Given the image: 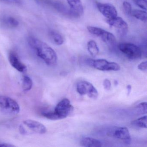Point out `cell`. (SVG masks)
<instances>
[{"mask_svg": "<svg viewBox=\"0 0 147 147\" xmlns=\"http://www.w3.org/2000/svg\"><path fill=\"white\" fill-rule=\"evenodd\" d=\"M9 60L11 65L19 72L24 73L27 70V67L13 52H11L9 54Z\"/></svg>", "mask_w": 147, "mask_h": 147, "instance_id": "cell-12", "label": "cell"}, {"mask_svg": "<svg viewBox=\"0 0 147 147\" xmlns=\"http://www.w3.org/2000/svg\"><path fill=\"white\" fill-rule=\"evenodd\" d=\"M96 6L100 12L107 19H111L117 17V9L111 4L97 2Z\"/></svg>", "mask_w": 147, "mask_h": 147, "instance_id": "cell-10", "label": "cell"}, {"mask_svg": "<svg viewBox=\"0 0 147 147\" xmlns=\"http://www.w3.org/2000/svg\"><path fill=\"white\" fill-rule=\"evenodd\" d=\"M47 130V128L43 124L31 119L24 120L19 127L20 132L24 135H28L29 133L44 134Z\"/></svg>", "mask_w": 147, "mask_h": 147, "instance_id": "cell-3", "label": "cell"}, {"mask_svg": "<svg viewBox=\"0 0 147 147\" xmlns=\"http://www.w3.org/2000/svg\"><path fill=\"white\" fill-rule=\"evenodd\" d=\"M110 134L113 137L123 140L126 143H130V135L129 130L126 127H117L113 129Z\"/></svg>", "mask_w": 147, "mask_h": 147, "instance_id": "cell-11", "label": "cell"}, {"mask_svg": "<svg viewBox=\"0 0 147 147\" xmlns=\"http://www.w3.org/2000/svg\"><path fill=\"white\" fill-rule=\"evenodd\" d=\"M30 46L36 51L37 55L47 65L54 66L57 62V57L55 51L44 42L33 37L28 39Z\"/></svg>", "mask_w": 147, "mask_h": 147, "instance_id": "cell-1", "label": "cell"}, {"mask_svg": "<svg viewBox=\"0 0 147 147\" xmlns=\"http://www.w3.org/2000/svg\"><path fill=\"white\" fill-rule=\"evenodd\" d=\"M147 116L141 117L131 122V124L141 128H147Z\"/></svg>", "mask_w": 147, "mask_h": 147, "instance_id": "cell-20", "label": "cell"}, {"mask_svg": "<svg viewBox=\"0 0 147 147\" xmlns=\"http://www.w3.org/2000/svg\"><path fill=\"white\" fill-rule=\"evenodd\" d=\"M3 21L5 25L10 28H16L18 27L19 24L18 20L11 17L5 18Z\"/></svg>", "mask_w": 147, "mask_h": 147, "instance_id": "cell-19", "label": "cell"}, {"mask_svg": "<svg viewBox=\"0 0 147 147\" xmlns=\"http://www.w3.org/2000/svg\"><path fill=\"white\" fill-rule=\"evenodd\" d=\"M127 92H128V94L129 95L131 91V87L130 85H128L127 86Z\"/></svg>", "mask_w": 147, "mask_h": 147, "instance_id": "cell-28", "label": "cell"}, {"mask_svg": "<svg viewBox=\"0 0 147 147\" xmlns=\"http://www.w3.org/2000/svg\"><path fill=\"white\" fill-rule=\"evenodd\" d=\"M87 29L91 34L100 38L107 45L113 46L116 44L117 40L112 33L101 28L94 26H88Z\"/></svg>", "mask_w": 147, "mask_h": 147, "instance_id": "cell-5", "label": "cell"}, {"mask_svg": "<svg viewBox=\"0 0 147 147\" xmlns=\"http://www.w3.org/2000/svg\"><path fill=\"white\" fill-rule=\"evenodd\" d=\"M103 86L106 90H109L111 86V82L108 79H105L103 82Z\"/></svg>", "mask_w": 147, "mask_h": 147, "instance_id": "cell-25", "label": "cell"}, {"mask_svg": "<svg viewBox=\"0 0 147 147\" xmlns=\"http://www.w3.org/2000/svg\"><path fill=\"white\" fill-rule=\"evenodd\" d=\"M123 6L124 11L125 13L127 15H131L132 8L131 4L127 1H124Z\"/></svg>", "mask_w": 147, "mask_h": 147, "instance_id": "cell-22", "label": "cell"}, {"mask_svg": "<svg viewBox=\"0 0 147 147\" xmlns=\"http://www.w3.org/2000/svg\"><path fill=\"white\" fill-rule=\"evenodd\" d=\"M107 22L109 25L115 28L121 36H124L127 34L128 30V24L120 17H117L111 19H107Z\"/></svg>", "mask_w": 147, "mask_h": 147, "instance_id": "cell-9", "label": "cell"}, {"mask_svg": "<svg viewBox=\"0 0 147 147\" xmlns=\"http://www.w3.org/2000/svg\"><path fill=\"white\" fill-rule=\"evenodd\" d=\"M49 36L52 42L57 45H61L64 42L63 36L58 32L51 30L50 32Z\"/></svg>", "mask_w": 147, "mask_h": 147, "instance_id": "cell-15", "label": "cell"}, {"mask_svg": "<svg viewBox=\"0 0 147 147\" xmlns=\"http://www.w3.org/2000/svg\"><path fill=\"white\" fill-rule=\"evenodd\" d=\"M87 49L90 55L93 57L98 55L99 52L98 45L96 42L94 40H90L88 42Z\"/></svg>", "mask_w": 147, "mask_h": 147, "instance_id": "cell-16", "label": "cell"}, {"mask_svg": "<svg viewBox=\"0 0 147 147\" xmlns=\"http://www.w3.org/2000/svg\"><path fill=\"white\" fill-rule=\"evenodd\" d=\"M14 145L4 143H0V147H14Z\"/></svg>", "mask_w": 147, "mask_h": 147, "instance_id": "cell-27", "label": "cell"}, {"mask_svg": "<svg viewBox=\"0 0 147 147\" xmlns=\"http://www.w3.org/2000/svg\"><path fill=\"white\" fill-rule=\"evenodd\" d=\"M93 67L101 71H118L120 67L118 63L115 62H109L105 59H97L92 62Z\"/></svg>", "mask_w": 147, "mask_h": 147, "instance_id": "cell-8", "label": "cell"}, {"mask_svg": "<svg viewBox=\"0 0 147 147\" xmlns=\"http://www.w3.org/2000/svg\"><path fill=\"white\" fill-rule=\"evenodd\" d=\"M73 13L81 16L84 13V9L81 0H67Z\"/></svg>", "mask_w": 147, "mask_h": 147, "instance_id": "cell-13", "label": "cell"}, {"mask_svg": "<svg viewBox=\"0 0 147 147\" xmlns=\"http://www.w3.org/2000/svg\"><path fill=\"white\" fill-rule=\"evenodd\" d=\"M76 90L81 95H87L92 99H96L98 96V93L95 87L88 82L82 81L77 83Z\"/></svg>", "mask_w": 147, "mask_h": 147, "instance_id": "cell-7", "label": "cell"}, {"mask_svg": "<svg viewBox=\"0 0 147 147\" xmlns=\"http://www.w3.org/2000/svg\"><path fill=\"white\" fill-rule=\"evenodd\" d=\"M74 107L69 100L64 98L57 105L53 111L45 112L42 113L44 117L51 120L63 119L70 115L74 111Z\"/></svg>", "mask_w": 147, "mask_h": 147, "instance_id": "cell-2", "label": "cell"}, {"mask_svg": "<svg viewBox=\"0 0 147 147\" xmlns=\"http://www.w3.org/2000/svg\"><path fill=\"white\" fill-rule=\"evenodd\" d=\"M136 5L143 10H147V0H133Z\"/></svg>", "mask_w": 147, "mask_h": 147, "instance_id": "cell-23", "label": "cell"}, {"mask_svg": "<svg viewBox=\"0 0 147 147\" xmlns=\"http://www.w3.org/2000/svg\"><path fill=\"white\" fill-rule=\"evenodd\" d=\"M147 104L146 102H143L138 105L136 110L139 114L147 113Z\"/></svg>", "mask_w": 147, "mask_h": 147, "instance_id": "cell-21", "label": "cell"}, {"mask_svg": "<svg viewBox=\"0 0 147 147\" xmlns=\"http://www.w3.org/2000/svg\"><path fill=\"white\" fill-rule=\"evenodd\" d=\"M33 82L29 76H24L22 80V88L25 92L30 91L32 88Z\"/></svg>", "mask_w": 147, "mask_h": 147, "instance_id": "cell-18", "label": "cell"}, {"mask_svg": "<svg viewBox=\"0 0 147 147\" xmlns=\"http://www.w3.org/2000/svg\"><path fill=\"white\" fill-rule=\"evenodd\" d=\"M0 110L5 114L14 115L20 112V107L13 99L7 96H0Z\"/></svg>", "mask_w": 147, "mask_h": 147, "instance_id": "cell-4", "label": "cell"}, {"mask_svg": "<svg viewBox=\"0 0 147 147\" xmlns=\"http://www.w3.org/2000/svg\"><path fill=\"white\" fill-rule=\"evenodd\" d=\"M82 146L86 147H100L102 143L98 139L91 137H84L80 140Z\"/></svg>", "mask_w": 147, "mask_h": 147, "instance_id": "cell-14", "label": "cell"}, {"mask_svg": "<svg viewBox=\"0 0 147 147\" xmlns=\"http://www.w3.org/2000/svg\"><path fill=\"white\" fill-rule=\"evenodd\" d=\"M131 15L134 18L142 22H146L147 20V13L145 11L135 9L131 11Z\"/></svg>", "mask_w": 147, "mask_h": 147, "instance_id": "cell-17", "label": "cell"}, {"mask_svg": "<svg viewBox=\"0 0 147 147\" xmlns=\"http://www.w3.org/2000/svg\"><path fill=\"white\" fill-rule=\"evenodd\" d=\"M0 1L11 3V4H19L20 3V0H0Z\"/></svg>", "mask_w": 147, "mask_h": 147, "instance_id": "cell-26", "label": "cell"}, {"mask_svg": "<svg viewBox=\"0 0 147 147\" xmlns=\"http://www.w3.org/2000/svg\"><path fill=\"white\" fill-rule=\"evenodd\" d=\"M138 68L139 70L142 71H146L147 69V62L146 61L142 62L138 65Z\"/></svg>", "mask_w": 147, "mask_h": 147, "instance_id": "cell-24", "label": "cell"}, {"mask_svg": "<svg viewBox=\"0 0 147 147\" xmlns=\"http://www.w3.org/2000/svg\"><path fill=\"white\" fill-rule=\"evenodd\" d=\"M118 49L122 53L129 59L136 60L141 58V49L135 45L129 43H123L118 45Z\"/></svg>", "mask_w": 147, "mask_h": 147, "instance_id": "cell-6", "label": "cell"}]
</instances>
